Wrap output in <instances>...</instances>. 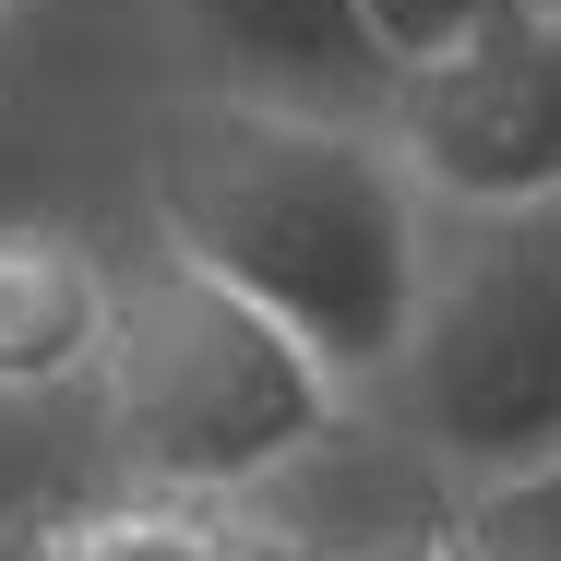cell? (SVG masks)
Segmentation results:
<instances>
[{
  "label": "cell",
  "instance_id": "7",
  "mask_svg": "<svg viewBox=\"0 0 561 561\" xmlns=\"http://www.w3.org/2000/svg\"><path fill=\"white\" fill-rule=\"evenodd\" d=\"M24 561H346L251 502L216 490H108V502H72L60 526H36Z\"/></svg>",
  "mask_w": 561,
  "mask_h": 561
},
{
  "label": "cell",
  "instance_id": "8",
  "mask_svg": "<svg viewBox=\"0 0 561 561\" xmlns=\"http://www.w3.org/2000/svg\"><path fill=\"white\" fill-rule=\"evenodd\" d=\"M419 561H561V454L514 478H466V502L431 526Z\"/></svg>",
  "mask_w": 561,
  "mask_h": 561
},
{
  "label": "cell",
  "instance_id": "9",
  "mask_svg": "<svg viewBox=\"0 0 561 561\" xmlns=\"http://www.w3.org/2000/svg\"><path fill=\"white\" fill-rule=\"evenodd\" d=\"M490 12H526V0H358V24H370L382 60H431V48H454V36L490 24Z\"/></svg>",
  "mask_w": 561,
  "mask_h": 561
},
{
  "label": "cell",
  "instance_id": "1",
  "mask_svg": "<svg viewBox=\"0 0 561 561\" xmlns=\"http://www.w3.org/2000/svg\"><path fill=\"white\" fill-rule=\"evenodd\" d=\"M144 192L180 263H204L251 311H275L335 382L394 370L419 263H431V204L370 119L180 96L144 144Z\"/></svg>",
  "mask_w": 561,
  "mask_h": 561
},
{
  "label": "cell",
  "instance_id": "2",
  "mask_svg": "<svg viewBox=\"0 0 561 561\" xmlns=\"http://www.w3.org/2000/svg\"><path fill=\"white\" fill-rule=\"evenodd\" d=\"M335 394H346L335 370L275 311H251L239 287H216L204 263L156 251V263L119 275L96 407H108V443L131 454L144 490L251 502L275 466H299L335 431Z\"/></svg>",
  "mask_w": 561,
  "mask_h": 561
},
{
  "label": "cell",
  "instance_id": "5",
  "mask_svg": "<svg viewBox=\"0 0 561 561\" xmlns=\"http://www.w3.org/2000/svg\"><path fill=\"white\" fill-rule=\"evenodd\" d=\"M204 96H251V108H311V119H382L394 60L370 48L358 0H168Z\"/></svg>",
  "mask_w": 561,
  "mask_h": 561
},
{
  "label": "cell",
  "instance_id": "4",
  "mask_svg": "<svg viewBox=\"0 0 561 561\" xmlns=\"http://www.w3.org/2000/svg\"><path fill=\"white\" fill-rule=\"evenodd\" d=\"M431 216H538L561 204V0L490 12L431 60H394L382 119Z\"/></svg>",
  "mask_w": 561,
  "mask_h": 561
},
{
  "label": "cell",
  "instance_id": "6",
  "mask_svg": "<svg viewBox=\"0 0 561 561\" xmlns=\"http://www.w3.org/2000/svg\"><path fill=\"white\" fill-rule=\"evenodd\" d=\"M108 311H119V263L84 227L0 216V407H36V394L96 382Z\"/></svg>",
  "mask_w": 561,
  "mask_h": 561
},
{
  "label": "cell",
  "instance_id": "3",
  "mask_svg": "<svg viewBox=\"0 0 561 561\" xmlns=\"http://www.w3.org/2000/svg\"><path fill=\"white\" fill-rule=\"evenodd\" d=\"M382 382L407 443L454 478H514L561 454V204L431 216L419 311Z\"/></svg>",
  "mask_w": 561,
  "mask_h": 561
}]
</instances>
